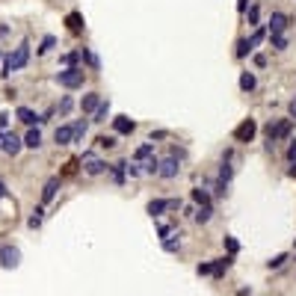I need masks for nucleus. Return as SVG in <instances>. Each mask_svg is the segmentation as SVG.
Wrapping results in <instances>:
<instances>
[{"mask_svg":"<svg viewBox=\"0 0 296 296\" xmlns=\"http://www.w3.org/2000/svg\"><path fill=\"white\" fill-rule=\"evenodd\" d=\"M27 59H30V45H18L6 59H3V77H9V71H18V68H24L27 65Z\"/></svg>","mask_w":296,"mask_h":296,"instance_id":"f257e3e1","label":"nucleus"},{"mask_svg":"<svg viewBox=\"0 0 296 296\" xmlns=\"http://www.w3.org/2000/svg\"><path fill=\"white\" fill-rule=\"evenodd\" d=\"M56 83L59 86H65V89H77V86H83V68H65V71H59L56 74Z\"/></svg>","mask_w":296,"mask_h":296,"instance_id":"f03ea898","label":"nucleus"},{"mask_svg":"<svg viewBox=\"0 0 296 296\" xmlns=\"http://www.w3.org/2000/svg\"><path fill=\"white\" fill-rule=\"evenodd\" d=\"M290 133V119H273L270 125H267V139L270 142H278V139H284Z\"/></svg>","mask_w":296,"mask_h":296,"instance_id":"7ed1b4c3","label":"nucleus"},{"mask_svg":"<svg viewBox=\"0 0 296 296\" xmlns=\"http://www.w3.org/2000/svg\"><path fill=\"white\" fill-rule=\"evenodd\" d=\"M181 207V202L178 199H154V202H148V213H151L154 219L157 216H163L166 210H178Z\"/></svg>","mask_w":296,"mask_h":296,"instance_id":"20e7f679","label":"nucleus"},{"mask_svg":"<svg viewBox=\"0 0 296 296\" xmlns=\"http://www.w3.org/2000/svg\"><path fill=\"white\" fill-rule=\"evenodd\" d=\"M21 264V252L15 246H0V267L3 270H15Z\"/></svg>","mask_w":296,"mask_h":296,"instance_id":"39448f33","label":"nucleus"},{"mask_svg":"<svg viewBox=\"0 0 296 296\" xmlns=\"http://www.w3.org/2000/svg\"><path fill=\"white\" fill-rule=\"evenodd\" d=\"M255 133H258V125H255V119H246L237 130H234V139L237 142H252L255 139Z\"/></svg>","mask_w":296,"mask_h":296,"instance_id":"423d86ee","label":"nucleus"},{"mask_svg":"<svg viewBox=\"0 0 296 296\" xmlns=\"http://www.w3.org/2000/svg\"><path fill=\"white\" fill-rule=\"evenodd\" d=\"M110 166L101 160V157H92V154H83V172L86 175H101V172H107Z\"/></svg>","mask_w":296,"mask_h":296,"instance_id":"0eeeda50","label":"nucleus"},{"mask_svg":"<svg viewBox=\"0 0 296 296\" xmlns=\"http://www.w3.org/2000/svg\"><path fill=\"white\" fill-rule=\"evenodd\" d=\"M178 172H181V163H178V157L172 154V157H166V160H160V169H157V175L160 178H178Z\"/></svg>","mask_w":296,"mask_h":296,"instance_id":"6e6552de","label":"nucleus"},{"mask_svg":"<svg viewBox=\"0 0 296 296\" xmlns=\"http://www.w3.org/2000/svg\"><path fill=\"white\" fill-rule=\"evenodd\" d=\"M21 145H24V142H21L15 133H3V136H0V148H3L6 154H18V151H21Z\"/></svg>","mask_w":296,"mask_h":296,"instance_id":"1a4fd4ad","label":"nucleus"},{"mask_svg":"<svg viewBox=\"0 0 296 296\" xmlns=\"http://www.w3.org/2000/svg\"><path fill=\"white\" fill-rule=\"evenodd\" d=\"M284 30H287V15L284 12H273V18H270V36H278Z\"/></svg>","mask_w":296,"mask_h":296,"instance_id":"9d476101","label":"nucleus"},{"mask_svg":"<svg viewBox=\"0 0 296 296\" xmlns=\"http://www.w3.org/2000/svg\"><path fill=\"white\" fill-rule=\"evenodd\" d=\"M54 139H56V145H71V142H74V125H62V128H56Z\"/></svg>","mask_w":296,"mask_h":296,"instance_id":"9b49d317","label":"nucleus"},{"mask_svg":"<svg viewBox=\"0 0 296 296\" xmlns=\"http://www.w3.org/2000/svg\"><path fill=\"white\" fill-rule=\"evenodd\" d=\"M98 107H101V95H98V92L83 95V101H80V110H83V113H95Z\"/></svg>","mask_w":296,"mask_h":296,"instance_id":"f8f14e48","label":"nucleus"},{"mask_svg":"<svg viewBox=\"0 0 296 296\" xmlns=\"http://www.w3.org/2000/svg\"><path fill=\"white\" fill-rule=\"evenodd\" d=\"M15 116H18V119H21L24 125H30V128H33V125H39V122H45L42 116H36L30 107H18V113H15Z\"/></svg>","mask_w":296,"mask_h":296,"instance_id":"ddd939ff","label":"nucleus"},{"mask_svg":"<svg viewBox=\"0 0 296 296\" xmlns=\"http://www.w3.org/2000/svg\"><path fill=\"white\" fill-rule=\"evenodd\" d=\"M113 128H116V133H133L136 125H133L128 116H116V119H113Z\"/></svg>","mask_w":296,"mask_h":296,"instance_id":"4468645a","label":"nucleus"},{"mask_svg":"<svg viewBox=\"0 0 296 296\" xmlns=\"http://www.w3.org/2000/svg\"><path fill=\"white\" fill-rule=\"evenodd\" d=\"M56 190H59V178H51V181L45 184V190H42V202H51V199L56 196Z\"/></svg>","mask_w":296,"mask_h":296,"instance_id":"2eb2a0df","label":"nucleus"},{"mask_svg":"<svg viewBox=\"0 0 296 296\" xmlns=\"http://www.w3.org/2000/svg\"><path fill=\"white\" fill-rule=\"evenodd\" d=\"M65 24H68L71 33H80V30H83V15H80V12H71V15L65 18Z\"/></svg>","mask_w":296,"mask_h":296,"instance_id":"dca6fc26","label":"nucleus"},{"mask_svg":"<svg viewBox=\"0 0 296 296\" xmlns=\"http://www.w3.org/2000/svg\"><path fill=\"white\" fill-rule=\"evenodd\" d=\"M255 86H258V80H255V74L243 71V74H240V89H243V92H252Z\"/></svg>","mask_w":296,"mask_h":296,"instance_id":"f3484780","label":"nucleus"},{"mask_svg":"<svg viewBox=\"0 0 296 296\" xmlns=\"http://www.w3.org/2000/svg\"><path fill=\"white\" fill-rule=\"evenodd\" d=\"M193 202L204 207V204H210V193H207L204 187H196V190H193Z\"/></svg>","mask_w":296,"mask_h":296,"instance_id":"a211bd4d","label":"nucleus"},{"mask_svg":"<svg viewBox=\"0 0 296 296\" xmlns=\"http://www.w3.org/2000/svg\"><path fill=\"white\" fill-rule=\"evenodd\" d=\"M210 216H213V207H210V204H204V207H199V210H196V222H199V225L210 222Z\"/></svg>","mask_w":296,"mask_h":296,"instance_id":"6ab92c4d","label":"nucleus"},{"mask_svg":"<svg viewBox=\"0 0 296 296\" xmlns=\"http://www.w3.org/2000/svg\"><path fill=\"white\" fill-rule=\"evenodd\" d=\"M24 145H27V148H39V145H42V133H39V130H36V128H33V130L27 133V139H24Z\"/></svg>","mask_w":296,"mask_h":296,"instance_id":"aec40b11","label":"nucleus"},{"mask_svg":"<svg viewBox=\"0 0 296 296\" xmlns=\"http://www.w3.org/2000/svg\"><path fill=\"white\" fill-rule=\"evenodd\" d=\"M151 151H154V145L145 142V145H139L136 151H133V157H136V160H148V157H151Z\"/></svg>","mask_w":296,"mask_h":296,"instance_id":"412c9836","label":"nucleus"},{"mask_svg":"<svg viewBox=\"0 0 296 296\" xmlns=\"http://www.w3.org/2000/svg\"><path fill=\"white\" fill-rule=\"evenodd\" d=\"M125 169H128V163H113V166H110V172H113L116 184H125Z\"/></svg>","mask_w":296,"mask_h":296,"instance_id":"4be33fe9","label":"nucleus"},{"mask_svg":"<svg viewBox=\"0 0 296 296\" xmlns=\"http://www.w3.org/2000/svg\"><path fill=\"white\" fill-rule=\"evenodd\" d=\"M157 169H160V160H157V157H148V160L142 163V172H145V175H157Z\"/></svg>","mask_w":296,"mask_h":296,"instance_id":"5701e85b","label":"nucleus"},{"mask_svg":"<svg viewBox=\"0 0 296 296\" xmlns=\"http://www.w3.org/2000/svg\"><path fill=\"white\" fill-rule=\"evenodd\" d=\"M252 51H255V45H252L249 39H240V42H237V56H240V59H243V56H249Z\"/></svg>","mask_w":296,"mask_h":296,"instance_id":"b1692460","label":"nucleus"},{"mask_svg":"<svg viewBox=\"0 0 296 296\" xmlns=\"http://www.w3.org/2000/svg\"><path fill=\"white\" fill-rule=\"evenodd\" d=\"M228 264H231V258H216V261H213V276H222L228 270Z\"/></svg>","mask_w":296,"mask_h":296,"instance_id":"393cba45","label":"nucleus"},{"mask_svg":"<svg viewBox=\"0 0 296 296\" xmlns=\"http://www.w3.org/2000/svg\"><path fill=\"white\" fill-rule=\"evenodd\" d=\"M86 128H89V122H86V119H80L77 125H74V142H80V139L86 136Z\"/></svg>","mask_w":296,"mask_h":296,"instance_id":"a878e982","label":"nucleus"},{"mask_svg":"<svg viewBox=\"0 0 296 296\" xmlns=\"http://www.w3.org/2000/svg\"><path fill=\"white\" fill-rule=\"evenodd\" d=\"M110 116V101H101V107L95 110V122H107Z\"/></svg>","mask_w":296,"mask_h":296,"instance_id":"bb28decb","label":"nucleus"},{"mask_svg":"<svg viewBox=\"0 0 296 296\" xmlns=\"http://www.w3.org/2000/svg\"><path fill=\"white\" fill-rule=\"evenodd\" d=\"M270 42H273V48H276V51H284V48H287V36H284V33L270 36Z\"/></svg>","mask_w":296,"mask_h":296,"instance_id":"cd10ccee","label":"nucleus"},{"mask_svg":"<svg viewBox=\"0 0 296 296\" xmlns=\"http://www.w3.org/2000/svg\"><path fill=\"white\" fill-rule=\"evenodd\" d=\"M98 145H101V148H116V145H119V139H116V133H110V136L104 133V136L98 139Z\"/></svg>","mask_w":296,"mask_h":296,"instance_id":"c85d7f7f","label":"nucleus"},{"mask_svg":"<svg viewBox=\"0 0 296 296\" xmlns=\"http://www.w3.org/2000/svg\"><path fill=\"white\" fill-rule=\"evenodd\" d=\"M284 261H287V255H276V258H270V261H267V267L270 270H278V267H284Z\"/></svg>","mask_w":296,"mask_h":296,"instance_id":"c756f323","label":"nucleus"},{"mask_svg":"<svg viewBox=\"0 0 296 296\" xmlns=\"http://www.w3.org/2000/svg\"><path fill=\"white\" fill-rule=\"evenodd\" d=\"M54 45H56V39H54V36H45V39H42V48H39V54H48Z\"/></svg>","mask_w":296,"mask_h":296,"instance_id":"7c9ffc66","label":"nucleus"},{"mask_svg":"<svg viewBox=\"0 0 296 296\" xmlns=\"http://www.w3.org/2000/svg\"><path fill=\"white\" fill-rule=\"evenodd\" d=\"M83 59H86V62H89L92 68H98V56H95V54H92L89 48H83Z\"/></svg>","mask_w":296,"mask_h":296,"instance_id":"2f4dec72","label":"nucleus"},{"mask_svg":"<svg viewBox=\"0 0 296 296\" xmlns=\"http://www.w3.org/2000/svg\"><path fill=\"white\" fill-rule=\"evenodd\" d=\"M258 18H261V9L252 6V9H249V24H252V27H258Z\"/></svg>","mask_w":296,"mask_h":296,"instance_id":"473e14b6","label":"nucleus"},{"mask_svg":"<svg viewBox=\"0 0 296 296\" xmlns=\"http://www.w3.org/2000/svg\"><path fill=\"white\" fill-rule=\"evenodd\" d=\"M287 160L293 163V169H290V172H296V142H290V148H287Z\"/></svg>","mask_w":296,"mask_h":296,"instance_id":"72a5a7b5","label":"nucleus"},{"mask_svg":"<svg viewBox=\"0 0 296 296\" xmlns=\"http://www.w3.org/2000/svg\"><path fill=\"white\" fill-rule=\"evenodd\" d=\"M27 225H30V228H39V225H42V210H36V216H30Z\"/></svg>","mask_w":296,"mask_h":296,"instance_id":"f704fd0d","label":"nucleus"},{"mask_svg":"<svg viewBox=\"0 0 296 296\" xmlns=\"http://www.w3.org/2000/svg\"><path fill=\"white\" fill-rule=\"evenodd\" d=\"M249 42H252V45H255V48H258V45H261V42H264V30H255V33H252V39H249Z\"/></svg>","mask_w":296,"mask_h":296,"instance_id":"c9c22d12","label":"nucleus"},{"mask_svg":"<svg viewBox=\"0 0 296 296\" xmlns=\"http://www.w3.org/2000/svg\"><path fill=\"white\" fill-rule=\"evenodd\" d=\"M225 249H228V252H231V255H234V252H237V249H240V243H237V240H234V237H225Z\"/></svg>","mask_w":296,"mask_h":296,"instance_id":"e433bc0d","label":"nucleus"},{"mask_svg":"<svg viewBox=\"0 0 296 296\" xmlns=\"http://www.w3.org/2000/svg\"><path fill=\"white\" fill-rule=\"evenodd\" d=\"M196 273H199V276H210V273H213V264H199Z\"/></svg>","mask_w":296,"mask_h":296,"instance_id":"4c0bfd02","label":"nucleus"},{"mask_svg":"<svg viewBox=\"0 0 296 296\" xmlns=\"http://www.w3.org/2000/svg\"><path fill=\"white\" fill-rule=\"evenodd\" d=\"M68 110H71V98H62L59 101V113H68Z\"/></svg>","mask_w":296,"mask_h":296,"instance_id":"58836bf2","label":"nucleus"},{"mask_svg":"<svg viewBox=\"0 0 296 296\" xmlns=\"http://www.w3.org/2000/svg\"><path fill=\"white\" fill-rule=\"evenodd\" d=\"M163 249H166V252H175V249H178V243H175V240H163Z\"/></svg>","mask_w":296,"mask_h":296,"instance_id":"ea45409f","label":"nucleus"},{"mask_svg":"<svg viewBox=\"0 0 296 296\" xmlns=\"http://www.w3.org/2000/svg\"><path fill=\"white\" fill-rule=\"evenodd\" d=\"M74 59H77V54H65V56H62V65H71Z\"/></svg>","mask_w":296,"mask_h":296,"instance_id":"a19ab883","label":"nucleus"},{"mask_svg":"<svg viewBox=\"0 0 296 296\" xmlns=\"http://www.w3.org/2000/svg\"><path fill=\"white\" fill-rule=\"evenodd\" d=\"M246 6H249V0H237V9L240 12H246Z\"/></svg>","mask_w":296,"mask_h":296,"instance_id":"79ce46f5","label":"nucleus"},{"mask_svg":"<svg viewBox=\"0 0 296 296\" xmlns=\"http://www.w3.org/2000/svg\"><path fill=\"white\" fill-rule=\"evenodd\" d=\"M290 116H293V119H296V98H293V101H290Z\"/></svg>","mask_w":296,"mask_h":296,"instance_id":"37998d69","label":"nucleus"},{"mask_svg":"<svg viewBox=\"0 0 296 296\" xmlns=\"http://www.w3.org/2000/svg\"><path fill=\"white\" fill-rule=\"evenodd\" d=\"M3 196H6V184H3V181H0V199H3Z\"/></svg>","mask_w":296,"mask_h":296,"instance_id":"c03bdc74","label":"nucleus"},{"mask_svg":"<svg viewBox=\"0 0 296 296\" xmlns=\"http://www.w3.org/2000/svg\"><path fill=\"white\" fill-rule=\"evenodd\" d=\"M0 56H3V54H0Z\"/></svg>","mask_w":296,"mask_h":296,"instance_id":"a18cd8bd","label":"nucleus"}]
</instances>
